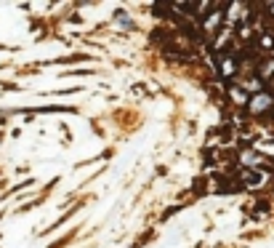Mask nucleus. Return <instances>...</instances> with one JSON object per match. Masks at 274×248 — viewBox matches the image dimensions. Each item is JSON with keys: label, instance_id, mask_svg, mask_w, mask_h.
<instances>
[{"label": "nucleus", "instance_id": "7", "mask_svg": "<svg viewBox=\"0 0 274 248\" xmlns=\"http://www.w3.org/2000/svg\"><path fill=\"white\" fill-rule=\"evenodd\" d=\"M245 182L248 184H258V182H261V176H258V174H245Z\"/></svg>", "mask_w": 274, "mask_h": 248}, {"label": "nucleus", "instance_id": "3", "mask_svg": "<svg viewBox=\"0 0 274 248\" xmlns=\"http://www.w3.org/2000/svg\"><path fill=\"white\" fill-rule=\"evenodd\" d=\"M221 19H224V8H221V5H218L216 11H210L208 16H205V21H202V27H205L208 32H213V29H216L218 24H221Z\"/></svg>", "mask_w": 274, "mask_h": 248}, {"label": "nucleus", "instance_id": "2", "mask_svg": "<svg viewBox=\"0 0 274 248\" xmlns=\"http://www.w3.org/2000/svg\"><path fill=\"white\" fill-rule=\"evenodd\" d=\"M237 59H234V56H221V59H218V72H221V77H224V80H229V77L234 75V72H237Z\"/></svg>", "mask_w": 274, "mask_h": 248}, {"label": "nucleus", "instance_id": "10", "mask_svg": "<svg viewBox=\"0 0 274 248\" xmlns=\"http://www.w3.org/2000/svg\"><path fill=\"white\" fill-rule=\"evenodd\" d=\"M272 91H274V77H272Z\"/></svg>", "mask_w": 274, "mask_h": 248}, {"label": "nucleus", "instance_id": "5", "mask_svg": "<svg viewBox=\"0 0 274 248\" xmlns=\"http://www.w3.org/2000/svg\"><path fill=\"white\" fill-rule=\"evenodd\" d=\"M245 88H248V91H256V94H261V80H258V77H250V80H245Z\"/></svg>", "mask_w": 274, "mask_h": 248}, {"label": "nucleus", "instance_id": "9", "mask_svg": "<svg viewBox=\"0 0 274 248\" xmlns=\"http://www.w3.org/2000/svg\"><path fill=\"white\" fill-rule=\"evenodd\" d=\"M269 11H272V13H274V3H272V5H269Z\"/></svg>", "mask_w": 274, "mask_h": 248}, {"label": "nucleus", "instance_id": "8", "mask_svg": "<svg viewBox=\"0 0 274 248\" xmlns=\"http://www.w3.org/2000/svg\"><path fill=\"white\" fill-rule=\"evenodd\" d=\"M232 96L237 99L240 104H245V94H242V91H237V88H234V91H232Z\"/></svg>", "mask_w": 274, "mask_h": 248}, {"label": "nucleus", "instance_id": "6", "mask_svg": "<svg viewBox=\"0 0 274 248\" xmlns=\"http://www.w3.org/2000/svg\"><path fill=\"white\" fill-rule=\"evenodd\" d=\"M258 45H261V48H266V51H272V48H274V37H272V35H264L261 40H258Z\"/></svg>", "mask_w": 274, "mask_h": 248}, {"label": "nucleus", "instance_id": "4", "mask_svg": "<svg viewBox=\"0 0 274 248\" xmlns=\"http://www.w3.org/2000/svg\"><path fill=\"white\" fill-rule=\"evenodd\" d=\"M258 77H274V59H264L261 64H258Z\"/></svg>", "mask_w": 274, "mask_h": 248}, {"label": "nucleus", "instance_id": "1", "mask_svg": "<svg viewBox=\"0 0 274 248\" xmlns=\"http://www.w3.org/2000/svg\"><path fill=\"white\" fill-rule=\"evenodd\" d=\"M250 112H266V110H272V104H274V99H272V94H256L253 99H250Z\"/></svg>", "mask_w": 274, "mask_h": 248}]
</instances>
